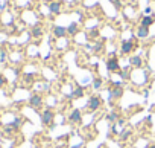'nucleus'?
I'll return each instance as SVG.
<instances>
[{"label":"nucleus","mask_w":155,"mask_h":148,"mask_svg":"<svg viewBox=\"0 0 155 148\" xmlns=\"http://www.w3.org/2000/svg\"><path fill=\"white\" fill-rule=\"evenodd\" d=\"M40 119H41V124L43 125H53V121H55V112L52 108H44L40 115Z\"/></svg>","instance_id":"obj_1"},{"label":"nucleus","mask_w":155,"mask_h":148,"mask_svg":"<svg viewBox=\"0 0 155 148\" xmlns=\"http://www.w3.org/2000/svg\"><path fill=\"white\" fill-rule=\"evenodd\" d=\"M101 105H102V99H101V96H97V95H91V96L88 98V102H87V108H88V112H97V110L101 108Z\"/></svg>","instance_id":"obj_2"},{"label":"nucleus","mask_w":155,"mask_h":148,"mask_svg":"<svg viewBox=\"0 0 155 148\" xmlns=\"http://www.w3.org/2000/svg\"><path fill=\"white\" fill-rule=\"evenodd\" d=\"M107 70L110 73H117L120 70V63H119L117 57H111V58L107 60Z\"/></svg>","instance_id":"obj_3"},{"label":"nucleus","mask_w":155,"mask_h":148,"mask_svg":"<svg viewBox=\"0 0 155 148\" xmlns=\"http://www.w3.org/2000/svg\"><path fill=\"white\" fill-rule=\"evenodd\" d=\"M29 105L32 107V108H41L43 107V102H44V99H43V96L41 95H38V93H34V95H31L29 96Z\"/></svg>","instance_id":"obj_4"},{"label":"nucleus","mask_w":155,"mask_h":148,"mask_svg":"<svg viewBox=\"0 0 155 148\" xmlns=\"http://www.w3.org/2000/svg\"><path fill=\"white\" fill-rule=\"evenodd\" d=\"M68 121H70L71 124H76V125L82 124V112H81L79 108H73V110L70 112V115H68Z\"/></svg>","instance_id":"obj_5"},{"label":"nucleus","mask_w":155,"mask_h":148,"mask_svg":"<svg viewBox=\"0 0 155 148\" xmlns=\"http://www.w3.org/2000/svg\"><path fill=\"white\" fill-rule=\"evenodd\" d=\"M135 49V46H134V41L132 40H123L122 41V53H125V55H129L132 50Z\"/></svg>","instance_id":"obj_6"},{"label":"nucleus","mask_w":155,"mask_h":148,"mask_svg":"<svg viewBox=\"0 0 155 148\" xmlns=\"http://www.w3.org/2000/svg\"><path fill=\"white\" fill-rule=\"evenodd\" d=\"M123 95V87L122 86H113L110 89V99H119Z\"/></svg>","instance_id":"obj_7"},{"label":"nucleus","mask_w":155,"mask_h":148,"mask_svg":"<svg viewBox=\"0 0 155 148\" xmlns=\"http://www.w3.org/2000/svg\"><path fill=\"white\" fill-rule=\"evenodd\" d=\"M84 92H85V87H82V86H78V87H74V89L71 90V93H70V96H68V98H71V99L82 98V96H84Z\"/></svg>","instance_id":"obj_8"},{"label":"nucleus","mask_w":155,"mask_h":148,"mask_svg":"<svg viewBox=\"0 0 155 148\" xmlns=\"http://www.w3.org/2000/svg\"><path fill=\"white\" fill-rule=\"evenodd\" d=\"M65 34H67L65 28H62V26H55L53 28V35L56 38H62V37H65Z\"/></svg>","instance_id":"obj_9"},{"label":"nucleus","mask_w":155,"mask_h":148,"mask_svg":"<svg viewBox=\"0 0 155 148\" xmlns=\"http://www.w3.org/2000/svg\"><path fill=\"white\" fill-rule=\"evenodd\" d=\"M61 8H62V5H61L59 2H52V3L49 5V9H50L52 14H59V12H61Z\"/></svg>","instance_id":"obj_10"},{"label":"nucleus","mask_w":155,"mask_h":148,"mask_svg":"<svg viewBox=\"0 0 155 148\" xmlns=\"http://www.w3.org/2000/svg\"><path fill=\"white\" fill-rule=\"evenodd\" d=\"M129 64L132 67H141L143 66V60H141V57H131L129 58Z\"/></svg>","instance_id":"obj_11"},{"label":"nucleus","mask_w":155,"mask_h":148,"mask_svg":"<svg viewBox=\"0 0 155 148\" xmlns=\"http://www.w3.org/2000/svg\"><path fill=\"white\" fill-rule=\"evenodd\" d=\"M119 119H120V116H119V113H116V112H111V113L107 115V121H108L110 124H116Z\"/></svg>","instance_id":"obj_12"},{"label":"nucleus","mask_w":155,"mask_h":148,"mask_svg":"<svg viewBox=\"0 0 155 148\" xmlns=\"http://www.w3.org/2000/svg\"><path fill=\"white\" fill-rule=\"evenodd\" d=\"M8 125H11V127L17 131V130H20V127L23 125V119H21V118H15V119H14V121H11Z\"/></svg>","instance_id":"obj_13"},{"label":"nucleus","mask_w":155,"mask_h":148,"mask_svg":"<svg viewBox=\"0 0 155 148\" xmlns=\"http://www.w3.org/2000/svg\"><path fill=\"white\" fill-rule=\"evenodd\" d=\"M131 136H132V131H131L129 128H125V130L120 133V136H119V137H120V140H122V142H125V140H128Z\"/></svg>","instance_id":"obj_14"},{"label":"nucleus","mask_w":155,"mask_h":148,"mask_svg":"<svg viewBox=\"0 0 155 148\" xmlns=\"http://www.w3.org/2000/svg\"><path fill=\"white\" fill-rule=\"evenodd\" d=\"M137 35H138L140 38H146V37L149 35V28L140 26V28H138V31H137Z\"/></svg>","instance_id":"obj_15"},{"label":"nucleus","mask_w":155,"mask_h":148,"mask_svg":"<svg viewBox=\"0 0 155 148\" xmlns=\"http://www.w3.org/2000/svg\"><path fill=\"white\" fill-rule=\"evenodd\" d=\"M152 23H153V17L144 15V17L141 19V26H144V28H149V26H150Z\"/></svg>","instance_id":"obj_16"},{"label":"nucleus","mask_w":155,"mask_h":148,"mask_svg":"<svg viewBox=\"0 0 155 148\" xmlns=\"http://www.w3.org/2000/svg\"><path fill=\"white\" fill-rule=\"evenodd\" d=\"M23 80H25V83L26 84H32L34 83V80H35V75H34V73H23Z\"/></svg>","instance_id":"obj_17"},{"label":"nucleus","mask_w":155,"mask_h":148,"mask_svg":"<svg viewBox=\"0 0 155 148\" xmlns=\"http://www.w3.org/2000/svg\"><path fill=\"white\" fill-rule=\"evenodd\" d=\"M117 73H119V77H120L122 81H128L131 78V73L128 70H122V72H117Z\"/></svg>","instance_id":"obj_18"},{"label":"nucleus","mask_w":155,"mask_h":148,"mask_svg":"<svg viewBox=\"0 0 155 148\" xmlns=\"http://www.w3.org/2000/svg\"><path fill=\"white\" fill-rule=\"evenodd\" d=\"M76 32H78V23H71V25L67 28V34H70V35H76Z\"/></svg>","instance_id":"obj_19"},{"label":"nucleus","mask_w":155,"mask_h":148,"mask_svg":"<svg viewBox=\"0 0 155 148\" xmlns=\"http://www.w3.org/2000/svg\"><path fill=\"white\" fill-rule=\"evenodd\" d=\"M32 35H34L35 38H40V37L43 35V29H41L40 26H34V28H32Z\"/></svg>","instance_id":"obj_20"},{"label":"nucleus","mask_w":155,"mask_h":148,"mask_svg":"<svg viewBox=\"0 0 155 148\" xmlns=\"http://www.w3.org/2000/svg\"><path fill=\"white\" fill-rule=\"evenodd\" d=\"M93 87H94L96 90H99V89L102 87V78H94V80H93Z\"/></svg>","instance_id":"obj_21"},{"label":"nucleus","mask_w":155,"mask_h":148,"mask_svg":"<svg viewBox=\"0 0 155 148\" xmlns=\"http://www.w3.org/2000/svg\"><path fill=\"white\" fill-rule=\"evenodd\" d=\"M14 131H15V130H14V128H12L11 125H6V127L3 128V134H6V136H11V134H12Z\"/></svg>","instance_id":"obj_22"},{"label":"nucleus","mask_w":155,"mask_h":148,"mask_svg":"<svg viewBox=\"0 0 155 148\" xmlns=\"http://www.w3.org/2000/svg\"><path fill=\"white\" fill-rule=\"evenodd\" d=\"M5 84H6V78H5V75H2V73H0V89H2Z\"/></svg>","instance_id":"obj_23"},{"label":"nucleus","mask_w":155,"mask_h":148,"mask_svg":"<svg viewBox=\"0 0 155 148\" xmlns=\"http://www.w3.org/2000/svg\"><path fill=\"white\" fill-rule=\"evenodd\" d=\"M6 58H8L6 52H2V53H0V61H2V63H5V61H6Z\"/></svg>","instance_id":"obj_24"},{"label":"nucleus","mask_w":155,"mask_h":148,"mask_svg":"<svg viewBox=\"0 0 155 148\" xmlns=\"http://www.w3.org/2000/svg\"><path fill=\"white\" fill-rule=\"evenodd\" d=\"M111 133H113V134H119V133H117V122L113 124V127H111Z\"/></svg>","instance_id":"obj_25"},{"label":"nucleus","mask_w":155,"mask_h":148,"mask_svg":"<svg viewBox=\"0 0 155 148\" xmlns=\"http://www.w3.org/2000/svg\"><path fill=\"white\" fill-rule=\"evenodd\" d=\"M101 49H102V44H101V43H97V44H94V50H96V52H99Z\"/></svg>","instance_id":"obj_26"},{"label":"nucleus","mask_w":155,"mask_h":148,"mask_svg":"<svg viewBox=\"0 0 155 148\" xmlns=\"http://www.w3.org/2000/svg\"><path fill=\"white\" fill-rule=\"evenodd\" d=\"M147 148H155V143H150V145H149Z\"/></svg>","instance_id":"obj_27"},{"label":"nucleus","mask_w":155,"mask_h":148,"mask_svg":"<svg viewBox=\"0 0 155 148\" xmlns=\"http://www.w3.org/2000/svg\"><path fill=\"white\" fill-rule=\"evenodd\" d=\"M131 2H135V0H131Z\"/></svg>","instance_id":"obj_28"}]
</instances>
